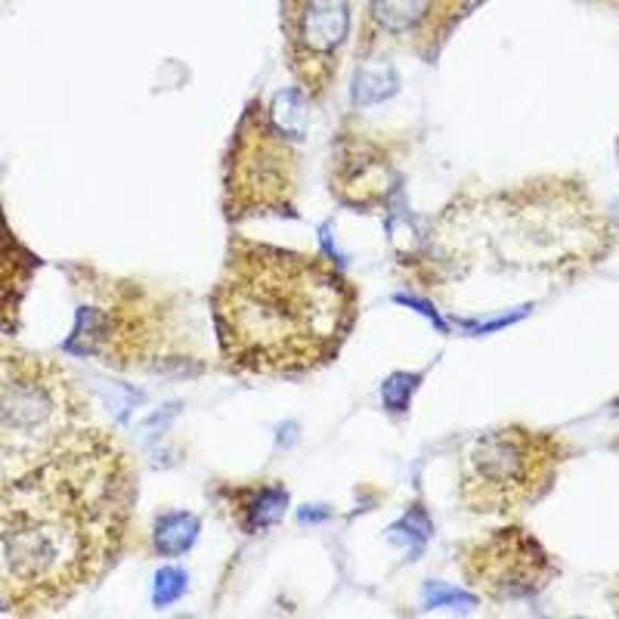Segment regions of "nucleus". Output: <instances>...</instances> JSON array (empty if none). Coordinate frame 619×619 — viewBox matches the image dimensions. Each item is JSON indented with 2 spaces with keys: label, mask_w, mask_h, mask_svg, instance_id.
Returning a JSON list of instances; mask_svg holds the SVG:
<instances>
[{
  "label": "nucleus",
  "mask_w": 619,
  "mask_h": 619,
  "mask_svg": "<svg viewBox=\"0 0 619 619\" xmlns=\"http://www.w3.org/2000/svg\"><path fill=\"white\" fill-rule=\"evenodd\" d=\"M137 506V458L94 422L0 484V613L50 617L97 588L131 545Z\"/></svg>",
  "instance_id": "f257e3e1"
},
{
  "label": "nucleus",
  "mask_w": 619,
  "mask_h": 619,
  "mask_svg": "<svg viewBox=\"0 0 619 619\" xmlns=\"http://www.w3.org/2000/svg\"><path fill=\"white\" fill-rule=\"evenodd\" d=\"M613 245V224L586 180L542 174L499 189H458L427 217L422 236L397 251V273L415 294L456 307L484 279L586 276Z\"/></svg>",
  "instance_id": "f03ea898"
},
{
  "label": "nucleus",
  "mask_w": 619,
  "mask_h": 619,
  "mask_svg": "<svg viewBox=\"0 0 619 619\" xmlns=\"http://www.w3.org/2000/svg\"><path fill=\"white\" fill-rule=\"evenodd\" d=\"M208 307L224 372L304 378L341 357L362 301L326 254L232 232Z\"/></svg>",
  "instance_id": "7ed1b4c3"
},
{
  "label": "nucleus",
  "mask_w": 619,
  "mask_h": 619,
  "mask_svg": "<svg viewBox=\"0 0 619 619\" xmlns=\"http://www.w3.org/2000/svg\"><path fill=\"white\" fill-rule=\"evenodd\" d=\"M63 273L78 294L66 354L124 376H202L208 369L193 301L183 292L84 261L66 263Z\"/></svg>",
  "instance_id": "20e7f679"
},
{
  "label": "nucleus",
  "mask_w": 619,
  "mask_h": 619,
  "mask_svg": "<svg viewBox=\"0 0 619 619\" xmlns=\"http://www.w3.org/2000/svg\"><path fill=\"white\" fill-rule=\"evenodd\" d=\"M90 422V400L63 362L0 341V484L47 461Z\"/></svg>",
  "instance_id": "39448f33"
},
{
  "label": "nucleus",
  "mask_w": 619,
  "mask_h": 619,
  "mask_svg": "<svg viewBox=\"0 0 619 619\" xmlns=\"http://www.w3.org/2000/svg\"><path fill=\"white\" fill-rule=\"evenodd\" d=\"M301 128L282 121L279 99L254 94L245 102L220 164V208L229 227L301 217Z\"/></svg>",
  "instance_id": "423d86ee"
},
{
  "label": "nucleus",
  "mask_w": 619,
  "mask_h": 619,
  "mask_svg": "<svg viewBox=\"0 0 619 619\" xmlns=\"http://www.w3.org/2000/svg\"><path fill=\"white\" fill-rule=\"evenodd\" d=\"M571 456V441L557 431L530 424L484 431L458 461V502L468 514L514 521L552 492Z\"/></svg>",
  "instance_id": "0eeeda50"
},
{
  "label": "nucleus",
  "mask_w": 619,
  "mask_h": 619,
  "mask_svg": "<svg viewBox=\"0 0 619 619\" xmlns=\"http://www.w3.org/2000/svg\"><path fill=\"white\" fill-rule=\"evenodd\" d=\"M409 149L406 137L369 128L354 112L344 115L328 149V196L347 211H388L403 186Z\"/></svg>",
  "instance_id": "6e6552de"
},
{
  "label": "nucleus",
  "mask_w": 619,
  "mask_h": 619,
  "mask_svg": "<svg viewBox=\"0 0 619 619\" xmlns=\"http://www.w3.org/2000/svg\"><path fill=\"white\" fill-rule=\"evenodd\" d=\"M456 567L465 586L492 604L530 601L561 576V564L542 539L514 521L465 539L456 549Z\"/></svg>",
  "instance_id": "1a4fd4ad"
},
{
  "label": "nucleus",
  "mask_w": 619,
  "mask_h": 619,
  "mask_svg": "<svg viewBox=\"0 0 619 619\" xmlns=\"http://www.w3.org/2000/svg\"><path fill=\"white\" fill-rule=\"evenodd\" d=\"M282 53L294 90L326 106L354 37V0H282Z\"/></svg>",
  "instance_id": "9d476101"
},
{
  "label": "nucleus",
  "mask_w": 619,
  "mask_h": 619,
  "mask_svg": "<svg viewBox=\"0 0 619 619\" xmlns=\"http://www.w3.org/2000/svg\"><path fill=\"white\" fill-rule=\"evenodd\" d=\"M484 0H369L357 34V63L403 50L424 66L441 63L443 47Z\"/></svg>",
  "instance_id": "9b49d317"
},
{
  "label": "nucleus",
  "mask_w": 619,
  "mask_h": 619,
  "mask_svg": "<svg viewBox=\"0 0 619 619\" xmlns=\"http://www.w3.org/2000/svg\"><path fill=\"white\" fill-rule=\"evenodd\" d=\"M214 502L220 506L239 533L263 536L276 526L292 506V492L282 480H239V484H217L211 489Z\"/></svg>",
  "instance_id": "f8f14e48"
},
{
  "label": "nucleus",
  "mask_w": 619,
  "mask_h": 619,
  "mask_svg": "<svg viewBox=\"0 0 619 619\" xmlns=\"http://www.w3.org/2000/svg\"><path fill=\"white\" fill-rule=\"evenodd\" d=\"M41 267L44 261L19 239L0 202V332L3 335L22 332V307Z\"/></svg>",
  "instance_id": "ddd939ff"
},
{
  "label": "nucleus",
  "mask_w": 619,
  "mask_h": 619,
  "mask_svg": "<svg viewBox=\"0 0 619 619\" xmlns=\"http://www.w3.org/2000/svg\"><path fill=\"white\" fill-rule=\"evenodd\" d=\"M202 533V518L193 511H164L149 530V545L155 557H183L193 552Z\"/></svg>",
  "instance_id": "4468645a"
},
{
  "label": "nucleus",
  "mask_w": 619,
  "mask_h": 619,
  "mask_svg": "<svg viewBox=\"0 0 619 619\" xmlns=\"http://www.w3.org/2000/svg\"><path fill=\"white\" fill-rule=\"evenodd\" d=\"M189 588V576L183 567H162L155 573V586H152V604L155 607H171L174 601H180Z\"/></svg>",
  "instance_id": "2eb2a0df"
},
{
  "label": "nucleus",
  "mask_w": 619,
  "mask_h": 619,
  "mask_svg": "<svg viewBox=\"0 0 619 619\" xmlns=\"http://www.w3.org/2000/svg\"><path fill=\"white\" fill-rule=\"evenodd\" d=\"M419 381L422 376H412V372H393L388 381H384V409H391L393 415H403L412 403V397L419 391Z\"/></svg>",
  "instance_id": "dca6fc26"
},
{
  "label": "nucleus",
  "mask_w": 619,
  "mask_h": 619,
  "mask_svg": "<svg viewBox=\"0 0 619 619\" xmlns=\"http://www.w3.org/2000/svg\"><path fill=\"white\" fill-rule=\"evenodd\" d=\"M443 604H456V607H471L474 598L471 595H465V591H453V588H443V586H427L424 591V607H443Z\"/></svg>",
  "instance_id": "f3484780"
},
{
  "label": "nucleus",
  "mask_w": 619,
  "mask_h": 619,
  "mask_svg": "<svg viewBox=\"0 0 619 619\" xmlns=\"http://www.w3.org/2000/svg\"><path fill=\"white\" fill-rule=\"evenodd\" d=\"M595 3H613V7H619V0H595Z\"/></svg>",
  "instance_id": "a211bd4d"
},
{
  "label": "nucleus",
  "mask_w": 619,
  "mask_h": 619,
  "mask_svg": "<svg viewBox=\"0 0 619 619\" xmlns=\"http://www.w3.org/2000/svg\"><path fill=\"white\" fill-rule=\"evenodd\" d=\"M613 604H617V617H619V586H617V595H613Z\"/></svg>",
  "instance_id": "6ab92c4d"
}]
</instances>
